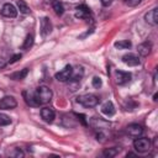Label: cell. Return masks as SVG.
I'll return each instance as SVG.
<instances>
[{"mask_svg": "<svg viewBox=\"0 0 158 158\" xmlns=\"http://www.w3.org/2000/svg\"><path fill=\"white\" fill-rule=\"evenodd\" d=\"M52 95H53L52 94V90L48 86H46V85L38 86L36 89V91H35V98H36V100L38 101L40 105L49 102L51 99H52Z\"/></svg>", "mask_w": 158, "mask_h": 158, "instance_id": "cell-1", "label": "cell"}, {"mask_svg": "<svg viewBox=\"0 0 158 158\" xmlns=\"http://www.w3.org/2000/svg\"><path fill=\"white\" fill-rule=\"evenodd\" d=\"M77 101L84 107H94L99 104V98L94 94H84V95H80L77 99Z\"/></svg>", "mask_w": 158, "mask_h": 158, "instance_id": "cell-2", "label": "cell"}, {"mask_svg": "<svg viewBox=\"0 0 158 158\" xmlns=\"http://www.w3.org/2000/svg\"><path fill=\"white\" fill-rule=\"evenodd\" d=\"M133 147L137 152H141V153H144V152H148L151 149V141L146 137H139V138H136L133 141Z\"/></svg>", "mask_w": 158, "mask_h": 158, "instance_id": "cell-3", "label": "cell"}, {"mask_svg": "<svg viewBox=\"0 0 158 158\" xmlns=\"http://www.w3.org/2000/svg\"><path fill=\"white\" fill-rule=\"evenodd\" d=\"M72 74H73V68H72V65H65L60 72L56 73V79H57L58 81H68V80L70 79Z\"/></svg>", "mask_w": 158, "mask_h": 158, "instance_id": "cell-4", "label": "cell"}, {"mask_svg": "<svg viewBox=\"0 0 158 158\" xmlns=\"http://www.w3.org/2000/svg\"><path fill=\"white\" fill-rule=\"evenodd\" d=\"M17 106V101L15 100L14 96H4L0 99V109L2 110H11Z\"/></svg>", "mask_w": 158, "mask_h": 158, "instance_id": "cell-5", "label": "cell"}, {"mask_svg": "<svg viewBox=\"0 0 158 158\" xmlns=\"http://www.w3.org/2000/svg\"><path fill=\"white\" fill-rule=\"evenodd\" d=\"M52 31V23L49 21L48 17H42L41 19V23H40V32L42 37H46L47 35H49Z\"/></svg>", "mask_w": 158, "mask_h": 158, "instance_id": "cell-6", "label": "cell"}, {"mask_svg": "<svg viewBox=\"0 0 158 158\" xmlns=\"http://www.w3.org/2000/svg\"><path fill=\"white\" fill-rule=\"evenodd\" d=\"M1 15L5 16V17L14 19V17L17 16V10H16V7H15L12 4L7 2V4H5V5L2 6V9H1Z\"/></svg>", "mask_w": 158, "mask_h": 158, "instance_id": "cell-7", "label": "cell"}, {"mask_svg": "<svg viewBox=\"0 0 158 158\" xmlns=\"http://www.w3.org/2000/svg\"><path fill=\"white\" fill-rule=\"evenodd\" d=\"M90 16H91V12H90V9L88 6H85V5L77 6V9H75V17L81 19V20H88Z\"/></svg>", "mask_w": 158, "mask_h": 158, "instance_id": "cell-8", "label": "cell"}, {"mask_svg": "<svg viewBox=\"0 0 158 158\" xmlns=\"http://www.w3.org/2000/svg\"><path fill=\"white\" fill-rule=\"evenodd\" d=\"M126 131L131 137H139L143 132V127L138 123H131L126 127Z\"/></svg>", "mask_w": 158, "mask_h": 158, "instance_id": "cell-9", "label": "cell"}, {"mask_svg": "<svg viewBox=\"0 0 158 158\" xmlns=\"http://www.w3.org/2000/svg\"><path fill=\"white\" fill-rule=\"evenodd\" d=\"M144 20L147 23L152 25V26H156L158 23V10L154 7L152 9L151 11H148L146 15H144Z\"/></svg>", "mask_w": 158, "mask_h": 158, "instance_id": "cell-10", "label": "cell"}, {"mask_svg": "<svg viewBox=\"0 0 158 158\" xmlns=\"http://www.w3.org/2000/svg\"><path fill=\"white\" fill-rule=\"evenodd\" d=\"M131 80V73L123 72V70H117L116 72V83L118 85H123Z\"/></svg>", "mask_w": 158, "mask_h": 158, "instance_id": "cell-11", "label": "cell"}, {"mask_svg": "<svg viewBox=\"0 0 158 158\" xmlns=\"http://www.w3.org/2000/svg\"><path fill=\"white\" fill-rule=\"evenodd\" d=\"M41 117H42L46 122L51 123V122L54 120V117H56V112H54V110H53L52 107H43V109L41 110Z\"/></svg>", "mask_w": 158, "mask_h": 158, "instance_id": "cell-12", "label": "cell"}, {"mask_svg": "<svg viewBox=\"0 0 158 158\" xmlns=\"http://www.w3.org/2000/svg\"><path fill=\"white\" fill-rule=\"evenodd\" d=\"M122 62H123L125 64L130 65V67H135V65H138V64H139L138 57H137L136 54H133V53H127V54H125V56L122 57Z\"/></svg>", "mask_w": 158, "mask_h": 158, "instance_id": "cell-13", "label": "cell"}, {"mask_svg": "<svg viewBox=\"0 0 158 158\" xmlns=\"http://www.w3.org/2000/svg\"><path fill=\"white\" fill-rule=\"evenodd\" d=\"M137 49H138V53H139L142 57H147V56L151 53V51H152V43L148 42V41H146V42L138 44Z\"/></svg>", "mask_w": 158, "mask_h": 158, "instance_id": "cell-14", "label": "cell"}, {"mask_svg": "<svg viewBox=\"0 0 158 158\" xmlns=\"http://www.w3.org/2000/svg\"><path fill=\"white\" fill-rule=\"evenodd\" d=\"M101 112L104 114V115H106V116H112V115H115V112H116V110H115V106H114V104L111 102V101H106L102 106H101Z\"/></svg>", "mask_w": 158, "mask_h": 158, "instance_id": "cell-15", "label": "cell"}, {"mask_svg": "<svg viewBox=\"0 0 158 158\" xmlns=\"http://www.w3.org/2000/svg\"><path fill=\"white\" fill-rule=\"evenodd\" d=\"M23 96H25L26 102H27L30 106H40L38 101H37L36 98H35V94H28L27 91H23Z\"/></svg>", "mask_w": 158, "mask_h": 158, "instance_id": "cell-16", "label": "cell"}, {"mask_svg": "<svg viewBox=\"0 0 158 158\" xmlns=\"http://www.w3.org/2000/svg\"><path fill=\"white\" fill-rule=\"evenodd\" d=\"M27 74H28V69L25 68V69H22V70H20V72H15V73H12V74L10 75V78L14 79V80H22V79L26 78Z\"/></svg>", "mask_w": 158, "mask_h": 158, "instance_id": "cell-17", "label": "cell"}, {"mask_svg": "<svg viewBox=\"0 0 158 158\" xmlns=\"http://www.w3.org/2000/svg\"><path fill=\"white\" fill-rule=\"evenodd\" d=\"M114 46H115L117 49H128V48H131L132 43H131L128 40H122V41H117V42H115Z\"/></svg>", "mask_w": 158, "mask_h": 158, "instance_id": "cell-18", "label": "cell"}, {"mask_svg": "<svg viewBox=\"0 0 158 158\" xmlns=\"http://www.w3.org/2000/svg\"><path fill=\"white\" fill-rule=\"evenodd\" d=\"M52 7H53V10H54V12H56L57 15H59V16L63 15V12H64V6H63V4H62L59 0L53 1Z\"/></svg>", "mask_w": 158, "mask_h": 158, "instance_id": "cell-19", "label": "cell"}, {"mask_svg": "<svg viewBox=\"0 0 158 158\" xmlns=\"http://www.w3.org/2000/svg\"><path fill=\"white\" fill-rule=\"evenodd\" d=\"M33 42H35V38H33V35L32 33H28L23 41V44H22V48L23 49H28L33 46Z\"/></svg>", "mask_w": 158, "mask_h": 158, "instance_id": "cell-20", "label": "cell"}, {"mask_svg": "<svg viewBox=\"0 0 158 158\" xmlns=\"http://www.w3.org/2000/svg\"><path fill=\"white\" fill-rule=\"evenodd\" d=\"M17 7H19V10H20V12H22V14H30V7H28V5L23 1V0H17Z\"/></svg>", "mask_w": 158, "mask_h": 158, "instance_id": "cell-21", "label": "cell"}, {"mask_svg": "<svg viewBox=\"0 0 158 158\" xmlns=\"http://www.w3.org/2000/svg\"><path fill=\"white\" fill-rule=\"evenodd\" d=\"M117 153H118V149L115 148V147H112V148H107V149H105V151L102 152V154H104L105 157H109V158L115 157Z\"/></svg>", "mask_w": 158, "mask_h": 158, "instance_id": "cell-22", "label": "cell"}, {"mask_svg": "<svg viewBox=\"0 0 158 158\" xmlns=\"http://www.w3.org/2000/svg\"><path fill=\"white\" fill-rule=\"evenodd\" d=\"M10 123H11V118L6 114L0 112V126H7Z\"/></svg>", "mask_w": 158, "mask_h": 158, "instance_id": "cell-23", "label": "cell"}, {"mask_svg": "<svg viewBox=\"0 0 158 158\" xmlns=\"http://www.w3.org/2000/svg\"><path fill=\"white\" fill-rule=\"evenodd\" d=\"M91 84H93V86H94V88L99 89V88L102 85V81H101V79H100L99 77H94V78H93V81H91Z\"/></svg>", "mask_w": 158, "mask_h": 158, "instance_id": "cell-24", "label": "cell"}, {"mask_svg": "<svg viewBox=\"0 0 158 158\" xmlns=\"http://www.w3.org/2000/svg\"><path fill=\"white\" fill-rule=\"evenodd\" d=\"M141 1H142V0H123V4H125V5H127V6L133 7V6H137Z\"/></svg>", "mask_w": 158, "mask_h": 158, "instance_id": "cell-25", "label": "cell"}, {"mask_svg": "<svg viewBox=\"0 0 158 158\" xmlns=\"http://www.w3.org/2000/svg\"><path fill=\"white\" fill-rule=\"evenodd\" d=\"M20 58H21V54H16V56L12 57V59H10V63H15V62L19 60Z\"/></svg>", "mask_w": 158, "mask_h": 158, "instance_id": "cell-26", "label": "cell"}, {"mask_svg": "<svg viewBox=\"0 0 158 158\" xmlns=\"http://www.w3.org/2000/svg\"><path fill=\"white\" fill-rule=\"evenodd\" d=\"M6 60L4 59V58H0V69H2V68H5L6 67Z\"/></svg>", "mask_w": 158, "mask_h": 158, "instance_id": "cell-27", "label": "cell"}, {"mask_svg": "<svg viewBox=\"0 0 158 158\" xmlns=\"http://www.w3.org/2000/svg\"><path fill=\"white\" fill-rule=\"evenodd\" d=\"M101 1V4L104 5V6H109L111 2H112V0H100Z\"/></svg>", "mask_w": 158, "mask_h": 158, "instance_id": "cell-28", "label": "cell"}, {"mask_svg": "<svg viewBox=\"0 0 158 158\" xmlns=\"http://www.w3.org/2000/svg\"><path fill=\"white\" fill-rule=\"evenodd\" d=\"M12 156H17V157H22V156H23V153H22V152H21L20 149H17V151H16L15 153H12Z\"/></svg>", "mask_w": 158, "mask_h": 158, "instance_id": "cell-29", "label": "cell"}]
</instances>
